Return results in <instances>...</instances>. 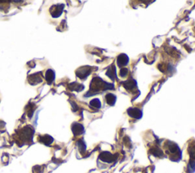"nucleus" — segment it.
Masks as SVG:
<instances>
[{"label": "nucleus", "mask_w": 195, "mask_h": 173, "mask_svg": "<svg viewBox=\"0 0 195 173\" xmlns=\"http://www.w3.org/2000/svg\"><path fill=\"white\" fill-rule=\"evenodd\" d=\"M34 134V129L31 127H25L22 129L20 133V137L22 140L27 142L31 141Z\"/></svg>", "instance_id": "nucleus-2"}, {"label": "nucleus", "mask_w": 195, "mask_h": 173, "mask_svg": "<svg viewBox=\"0 0 195 173\" xmlns=\"http://www.w3.org/2000/svg\"><path fill=\"white\" fill-rule=\"evenodd\" d=\"M91 69L89 67H83L79 68L76 71V75L80 79H86L90 74Z\"/></svg>", "instance_id": "nucleus-5"}, {"label": "nucleus", "mask_w": 195, "mask_h": 173, "mask_svg": "<svg viewBox=\"0 0 195 173\" xmlns=\"http://www.w3.org/2000/svg\"><path fill=\"white\" fill-rule=\"evenodd\" d=\"M188 152L190 156V159L195 160V144H192L189 147Z\"/></svg>", "instance_id": "nucleus-20"}, {"label": "nucleus", "mask_w": 195, "mask_h": 173, "mask_svg": "<svg viewBox=\"0 0 195 173\" xmlns=\"http://www.w3.org/2000/svg\"><path fill=\"white\" fill-rule=\"evenodd\" d=\"M72 131L75 136L80 135L84 132V127L79 123H74L72 125Z\"/></svg>", "instance_id": "nucleus-7"}, {"label": "nucleus", "mask_w": 195, "mask_h": 173, "mask_svg": "<svg viewBox=\"0 0 195 173\" xmlns=\"http://www.w3.org/2000/svg\"><path fill=\"white\" fill-rule=\"evenodd\" d=\"M127 73H128V69L126 68H123L120 71V75H121V77H125L127 75Z\"/></svg>", "instance_id": "nucleus-21"}, {"label": "nucleus", "mask_w": 195, "mask_h": 173, "mask_svg": "<svg viewBox=\"0 0 195 173\" xmlns=\"http://www.w3.org/2000/svg\"><path fill=\"white\" fill-rule=\"evenodd\" d=\"M112 88H114V85L113 84L105 83L101 79L96 77V78L93 79L90 85V91L86 95V96H92V95L99 92L101 89L103 91H105L108 90V89H112Z\"/></svg>", "instance_id": "nucleus-1"}, {"label": "nucleus", "mask_w": 195, "mask_h": 173, "mask_svg": "<svg viewBox=\"0 0 195 173\" xmlns=\"http://www.w3.org/2000/svg\"><path fill=\"white\" fill-rule=\"evenodd\" d=\"M127 113H128L129 116L131 118L136 119H140L143 116V112L142 111L136 108H130L127 110Z\"/></svg>", "instance_id": "nucleus-4"}, {"label": "nucleus", "mask_w": 195, "mask_h": 173, "mask_svg": "<svg viewBox=\"0 0 195 173\" xmlns=\"http://www.w3.org/2000/svg\"><path fill=\"white\" fill-rule=\"evenodd\" d=\"M105 100H106V102L107 104L111 105V106H113L115 104L117 100V97L114 94H111V93H108L105 96Z\"/></svg>", "instance_id": "nucleus-13"}, {"label": "nucleus", "mask_w": 195, "mask_h": 173, "mask_svg": "<svg viewBox=\"0 0 195 173\" xmlns=\"http://www.w3.org/2000/svg\"><path fill=\"white\" fill-rule=\"evenodd\" d=\"M167 145H168V149L169 151L171 153V154H179L180 152V149H179V147H178V145L176 143L172 142H168L167 143Z\"/></svg>", "instance_id": "nucleus-9"}, {"label": "nucleus", "mask_w": 195, "mask_h": 173, "mask_svg": "<svg viewBox=\"0 0 195 173\" xmlns=\"http://www.w3.org/2000/svg\"><path fill=\"white\" fill-rule=\"evenodd\" d=\"M124 86L127 91H132L136 88V82L134 79H129L124 82Z\"/></svg>", "instance_id": "nucleus-11"}, {"label": "nucleus", "mask_w": 195, "mask_h": 173, "mask_svg": "<svg viewBox=\"0 0 195 173\" xmlns=\"http://www.w3.org/2000/svg\"><path fill=\"white\" fill-rule=\"evenodd\" d=\"M46 80L47 82L49 84L53 82V80L55 79V73L53 71L52 69H48L47 73H46Z\"/></svg>", "instance_id": "nucleus-14"}, {"label": "nucleus", "mask_w": 195, "mask_h": 173, "mask_svg": "<svg viewBox=\"0 0 195 173\" xmlns=\"http://www.w3.org/2000/svg\"><path fill=\"white\" fill-rule=\"evenodd\" d=\"M128 62L129 57H127L125 53H121V54H120L119 56H118V57H117V65H118L120 67L126 66V64L128 63Z\"/></svg>", "instance_id": "nucleus-8"}, {"label": "nucleus", "mask_w": 195, "mask_h": 173, "mask_svg": "<svg viewBox=\"0 0 195 173\" xmlns=\"http://www.w3.org/2000/svg\"><path fill=\"white\" fill-rule=\"evenodd\" d=\"M69 87L71 88L72 90H76V91H81L82 89L84 88V85H81V84H79L77 83H73L70 84Z\"/></svg>", "instance_id": "nucleus-16"}, {"label": "nucleus", "mask_w": 195, "mask_h": 173, "mask_svg": "<svg viewBox=\"0 0 195 173\" xmlns=\"http://www.w3.org/2000/svg\"><path fill=\"white\" fill-rule=\"evenodd\" d=\"M40 142L45 145H50L53 141V138L50 135H43L40 137Z\"/></svg>", "instance_id": "nucleus-12"}, {"label": "nucleus", "mask_w": 195, "mask_h": 173, "mask_svg": "<svg viewBox=\"0 0 195 173\" xmlns=\"http://www.w3.org/2000/svg\"><path fill=\"white\" fill-rule=\"evenodd\" d=\"M77 144H78V147H79V151L81 153H84L85 151H86V143H85V142H84L83 140H80L78 141V143H77Z\"/></svg>", "instance_id": "nucleus-19"}, {"label": "nucleus", "mask_w": 195, "mask_h": 173, "mask_svg": "<svg viewBox=\"0 0 195 173\" xmlns=\"http://www.w3.org/2000/svg\"><path fill=\"white\" fill-rule=\"evenodd\" d=\"M106 75H107L110 79H111L112 80H114V79L117 76L116 75V69H115V67L114 66H111V67L108 68L107 69V73H106Z\"/></svg>", "instance_id": "nucleus-15"}, {"label": "nucleus", "mask_w": 195, "mask_h": 173, "mask_svg": "<svg viewBox=\"0 0 195 173\" xmlns=\"http://www.w3.org/2000/svg\"><path fill=\"white\" fill-rule=\"evenodd\" d=\"M63 8H64V5H61V4H60V5H53L50 9V14L52 15V16L53 17V18H58V17L60 16V15L63 13Z\"/></svg>", "instance_id": "nucleus-3"}, {"label": "nucleus", "mask_w": 195, "mask_h": 173, "mask_svg": "<svg viewBox=\"0 0 195 173\" xmlns=\"http://www.w3.org/2000/svg\"><path fill=\"white\" fill-rule=\"evenodd\" d=\"M40 74H41V73H34L29 76L28 80L30 84L35 85V84H38L39 83H41L43 81V79H41V76H39Z\"/></svg>", "instance_id": "nucleus-10"}, {"label": "nucleus", "mask_w": 195, "mask_h": 173, "mask_svg": "<svg viewBox=\"0 0 195 173\" xmlns=\"http://www.w3.org/2000/svg\"><path fill=\"white\" fill-rule=\"evenodd\" d=\"M150 152L152 153V154H153L154 156H162V154H163L162 150H161L159 148H158V147L152 148V149L150 150Z\"/></svg>", "instance_id": "nucleus-18"}, {"label": "nucleus", "mask_w": 195, "mask_h": 173, "mask_svg": "<svg viewBox=\"0 0 195 173\" xmlns=\"http://www.w3.org/2000/svg\"><path fill=\"white\" fill-rule=\"evenodd\" d=\"M100 159L103 162H112L115 160L116 157H114V155L110 153L109 152H103L100 154L99 156Z\"/></svg>", "instance_id": "nucleus-6"}, {"label": "nucleus", "mask_w": 195, "mask_h": 173, "mask_svg": "<svg viewBox=\"0 0 195 173\" xmlns=\"http://www.w3.org/2000/svg\"><path fill=\"white\" fill-rule=\"evenodd\" d=\"M90 105L92 107H95L96 108H100L101 107V103L100 100L98 99V98H95V99L91 101Z\"/></svg>", "instance_id": "nucleus-17"}]
</instances>
